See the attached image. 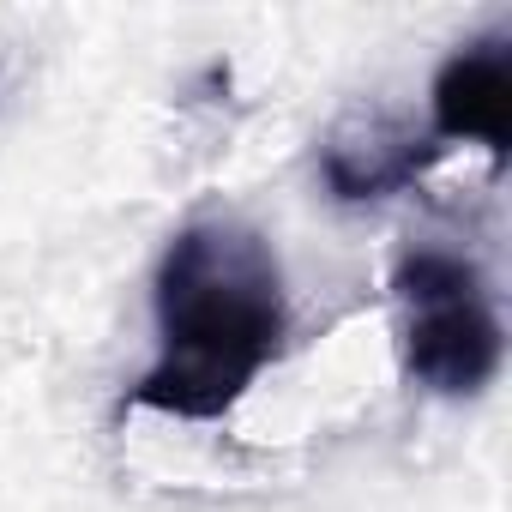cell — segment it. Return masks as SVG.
Wrapping results in <instances>:
<instances>
[{
	"instance_id": "cell-1",
	"label": "cell",
	"mask_w": 512,
	"mask_h": 512,
	"mask_svg": "<svg viewBox=\"0 0 512 512\" xmlns=\"http://www.w3.org/2000/svg\"><path fill=\"white\" fill-rule=\"evenodd\" d=\"M151 314L157 356L127 404L181 422L229 416L290 338V296L272 241L235 217H193L157 260Z\"/></svg>"
},
{
	"instance_id": "cell-2",
	"label": "cell",
	"mask_w": 512,
	"mask_h": 512,
	"mask_svg": "<svg viewBox=\"0 0 512 512\" xmlns=\"http://www.w3.org/2000/svg\"><path fill=\"white\" fill-rule=\"evenodd\" d=\"M404 320V374L434 398H476L506 362V326L488 272L452 247H410L392 266Z\"/></svg>"
},
{
	"instance_id": "cell-3",
	"label": "cell",
	"mask_w": 512,
	"mask_h": 512,
	"mask_svg": "<svg viewBox=\"0 0 512 512\" xmlns=\"http://www.w3.org/2000/svg\"><path fill=\"white\" fill-rule=\"evenodd\" d=\"M434 109V145H482L494 163H506L512 151V37H470L458 43L428 91Z\"/></svg>"
},
{
	"instance_id": "cell-4",
	"label": "cell",
	"mask_w": 512,
	"mask_h": 512,
	"mask_svg": "<svg viewBox=\"0 0 512 512\" xmlns=\"http://www.w3.org/2000/svg\"><path fill=\"white\" fill-rule=\"evenodd\" d=\"M446 151L434 139H404V133H386V127H368V133H338L320 157L326 169V187L344 199V205H368V199H386V193H404L416 187Z\"/></svg>"
}]
</instances>
